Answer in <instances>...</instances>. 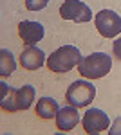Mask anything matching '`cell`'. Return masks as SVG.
Segmentation results:
<instances>
[{
  "instance_id": "cell-1",
  "label": "cell",
  "mask_w": 121,
  "mask_h": 135,
  "mask_svg": "<svg viewBox=\"0 0 121 135\" xmlns=\"http://www.w3.org/2000/svg\"><path fill=\"white\" fill-rule=\"evenodd\" d=\"M110 69L112 58L105 52H92L89 56L81 58V61L78 63L80 76H83L85 79H100L110 72Z\"/></svg>"
},
{
  "instance_id": "cell-2",
  "label": "cell",
  "mask_w": 121,
  "mask_h": 135,
  "mask_svg": "<svg viewBox=\"0 0 121 135\" xmlns=\"http://www.w3.org/2000/svg\"><path fill=\"white\" fill-rule=\"evenodd\" d=\"M80 61H81V52L78 47H74V45H61L60 49H56L47 58V67H49L51 72L63 74V72L72 70Z\"/></svg>"
},
{
  "instance_id": "cell-3",
  "label": "cell",
  "mask_w": 121,
  "mask_h": 135,
  "mask_svg": "<svg viewBox=\"0 0 121 135\" xmlns=\"http://www.w3.org/2000/svg\"><path fill=\"white\" fill-rule=\"evenodd\" d=\"M94 97H96V86L89 81H83V79L71 83V86L65 92V101L76 108L89 106L94 101Z\"/></svg>"
},
{
  "instance_id": "cell-4",
  "label": "cell",
  "mask_w": 121,
  "mask_h": 135,
  "mask_svg": "<svg viewBox=\"0 0 121 135\" xmlns=\"http://www.w3.org/2000/svg\"><path fill=\"white\" fill-rule=\"evenodd\" d=\"M94 23L103 38H114L121 32V16L112 9H101L94 16Z\"/></svg>"
},
{
  "instance_id": "cell-5",
  "label": "cell",
  "mask_w": 121,
  "mask_h": 135,
  "mask_svg": "<svg viewBox=\"0 0 121 135\" xmlns=\"http://www.w3.org/2000/svg\"><path fill=\"white\" fill-rule=\"evenodd\" d=\"M60 16L63 20H71L76 23H85L92 20V11L81 0H65L60 6Z\"/></svg>"
},
{
  "instance_id": "cell-6",
  "label": "cell",
  "mask_w": 121,
  "mask_h": 135,
  "mask_svg": "<svg viewBox=\"0 0 121 135\" xmlns=\"http://www.w3.org/2000/svg\"><path fill=\"white\" fill-rule=\"evenodd\" d=\"M109 124H110L109 115L100 108H89L83 115V119H81V126L89 135L101 133V132L109 130Z\"/></svg>"
},
{
  "instance_id": "cell-7",
  "label": "cell",
  "mask_w": 121,
  "mask_h": 135,
  "mask_svg": "<svg viewBox=\"0 0 121 135\" xmlns=\"http://www.w3.org/2000/svg\"><path fill=\"white\" fill-rule=\"evenodd\" d=\"M18 34H20L22 42L25 45H34L45 36V29H43V25L40 22L24 20L18 23Z\"/></svg>"
},
{
  "instance_id": "cell-8",
  "label": "cell",
  "mask_w": 121,
  "mask_h": 135,
  "mask_svg": "<svg viewBox=\"0 0 121 135\" xmlns=\"http://www.w3.org/2000/svg\"><path fill=\"white\" fill-rule=\"evenodd\" d=\"M45 63H47L45 54H43V51L38 49V47L27 45V49L20 54V65H22V69H25V70H36V69H42Z\"/></svg>"
},
{
  "instance_id": "cell-9",
  "label": "cell",
  "mask_w": 121,
  "mask_h": 135,
  "mask_svg": "<svg viewBox=\"0 0 121 135\" xmlns=\"http://www.w3.org/2000/svg\"><path fill=\"white\" fill-rule=\"evenodd\" d=\"M80 123V114L76 110V106H65L60 108V112L56 114V128L60 132H71L72 128H76V124Z\"/></svg>"
},
{
  "instance_id": "cell-10",
  "label": "cell",
  "mask_w": 121,
  "mask_h": 135,
  "mask_svg": "<svg viewBox=\"0 0 121 135\" xmlns=\"http://www.w3.org/2000/svg\"><path fill=\"white\" fill-rule=\"evenodd\" d=\"M16 92H18V88L9 86L6 81L0 83V94H2V97H0V106H2V110H6V112H18Z\"/></svg>"
},
{
  "instance_id": "cell-11",
  "label": "cell",
  "mask_w": 121,
  "mask_h": 135,
  "mask_svg": "<svg viewBox=\"0 0 121 135\" xmlns=\"http://www.w3.org/2000/svg\"><path fill=\"white\" fill-rule=\"evenodd\" d=\"M60 112L58 101L52 97H40L36 103V115L40 119H56V114Z\"/></svg>"
},
{
  "instance_id": "cell-12",
  "label": "cell",
  "mask_w": 121,
  "mask_h": 135,
  "mask_svg": "<svg viewBox=\"0 0 121 135\" xmlns=\"http://www.w3.org/2000/svg\"><path fill=\"white\" fill-rule=\"evenodd\" d=\"M34 86H31V85H25V86H22L18 88V92H16V101H18V110H27L31 108V104L34 101Z\"/></svg>"
},
{
  "instance_id": "cell-13",
  "label": "cell",
  "mask_w": 121,
  "mask_h": 135,
  "mask_svg": "<svg viewBox=\"0 0 121 135\" xmlns=\"http://www.w3.org/2000/svg\"><path fill=\"white\" fill-rule=\"evenodd\" d=\"M15 69H16V63H15V58H13L11 51L2 49L0 51V76L7 78L15 72Z\"/></svg>"
},
{
  "instance_id": "cell-14",
  "label": "cell",
  "mask_w": 121,
  "mask_h": 135,
  "mask_svg": "<svg viewBox=\"0 0 121 135\" xmlns=\"http://www.w3.org/2000/svg\"><path fill=\"white\" fill-rule=\"evenodd\" d=\"M49 0H25V7L29 11H42L47 7Z\"/></svg>"
},
{
  "instance_id": "cell-15",
  "label": "cell",
  "mask_w": 121,
  "mask_h": 135,
  "mask_svg": "<svg viewBox=\"0 0 121 135\" xmlns=\"http://www.w3.org/2000/svg\"><path fill=\"white\" fill-rule=\"evenodd\" d=\"M109 133H110V135H121V117H118V119L112 123Z\"/></svg>"
},
{
  "instance_id": "cell-16",
  "label": "cell",
  "mask_w": 121,
  "mask_h": 135,
  "mask_svg": "<svg viewBox=\"0 0 121 135\" xmlns=\"http://www.w3.org/2000/svg\"><path fill=\"white\" fill-rule=\"evenodd\" d=\"M112 52H114V56L118 60H121V38H118L116 42L112 43Z\"/></svg>"
}]
</instances>
